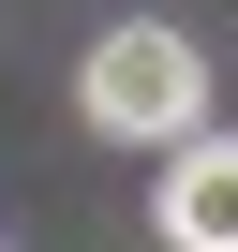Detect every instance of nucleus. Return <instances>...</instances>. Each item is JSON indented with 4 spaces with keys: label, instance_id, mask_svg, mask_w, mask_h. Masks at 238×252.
<instances>
[{
    "label": "nucleus",
    "instance_id": "obj_1",
    "mask_svg": "<svg viewBox=\"0 0 238 252\" xmlns=\"http://www.w3.org/2000/svg\"><path fill=\"white\" fill-rule=\"evenodd\" d=\"M75 104H89V134H119V149H179L194 119H208V60L134 15V30H104L75 60Z\"/></svg>",
    "mask_w": 238,
    "mask_h": 252
},
{
    "label": "nucleus",
    "instance_id": "obj_2",
    "mask_svg": "<svg viewBox=\"0 0 238 252\" xmlns=\"http://www.w3.org/2000/svg\"><path fill=\"white\" fill-rule=\"evenodd\" d=\"M164 252H238V134H194L164 163Z\"/></svg>",
    "mask_w": 238,
    "mask_h": 252
}]
</instances>
